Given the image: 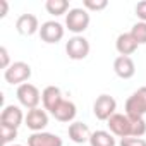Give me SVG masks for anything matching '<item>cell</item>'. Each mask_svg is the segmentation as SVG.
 Here are the masks:
<instances>
[{
    "label": "cell",
    "instance_id": "obj_1",
    "mask_svg": "<svg viewBox=\"0 0 146 146\" xmlns=\"http://www.w3.org/2000/svg\"><path fill=\"white\" fill-rule=\"evenodd\" d=\"M125 115L129 119H144V115H146V86L136 90L127 98Z\"/></svg>",
    "mask_w": 146,
    "mask_h": 146
},
{
    "label": "cell",
    "instance_id": "obj_2",
    "mask_svg": "<svg viewBox=\"0 0 146 146\" xmlns=\"http://www.w3.org/2000/svg\"><path fill=\"white\" fill-rule=\"evenodd\" d=\"M90 21H91L90 12H88L86 9H81V7L70 9L69 14L65 16V26H67V29L72 31L76 36H78L79 33H83V31L88 29Z\"/></svg>",
    "mask_w": 146,
    "mask_h": 146
},
{
    "label": "cell",
    "instance_id": "obj_3",
    "mask_svg": "<svg viewBox=\"0 0 146 146\" xmlns=\"http://www.w3.org/2000/svg\"><path fill=\"white\" fill-rule=\"evenodd\" d=\"M4 78L9 84H24L31 78V67L26 62H12L9 69L4 70Z\"/></svg>",
    "mask_w": 146,
    "mask_h": 146
},
{
    "label": "cell",
    "instance_id": "obj_4",
    "mask_svg": "<svg viewBox=\"0 0 146 146\" xmlns=\"http://www.w3.org/2000/svg\"><path fill=\"white\" fill-rule=\"evenodd\" d=\"M16 96L19 100V103L28 108V110H33V108H38L40 102H41V95L38 91V88L31 83H24L17 88L16 91Z\"/></svg>",
    "mask_w": 146,
    "mask_h": 146
},
{
    "label": "cell",
    "instance_id": "obj_5",
    "mask_svg": "<svg viewBox=\"0 0 146 146\" xmlns=\"http://www.w3.org/2000/svg\"><path fill=\"white\" fill-rule=\"evenodd\" d=\"M107 125L113 136H119V137L132 136V120L125 113H113L107 120Z\"/></svg>",
    "mask_w": 146,
    "mask_h": 146
},
{
    "label": "cell",
    "instance_id": "obj_6",
    "mask_svg": "<svg viewBox=\"0 0 146 146\" xmlns=\"http://www.w3.org/2000/svg\"><path fill=\"white\" fill-rule=\"evenodd\" d=\"M90 41L84 36H72L67 43H65V52L69 55V58L72 60H83L90 55Z\"/></svg>",
    "mask_w": 146,
    "mask_h": 146
},
{
    "label": "cell",
    "instance_id": "obj_7",
    "mask_svg": "<svg viewBox=\"0 0 146 146\" xmlns=\"http://www.w3.org/2000/svg\"><path fill=\"white\" fill-rule=\"evenodd\" d=\"M117 110V102L113 96L110 95H100L96 100H95V105H93V113L98 120H108Z\"/></svg>",
    "mask_w": 146,
    "mask_h": 146
},
{
    "label": "cell",
    "instance_id": "obj_8",
    "mask_svg": "<svg viewBox=\"0 0 146 146\" xmlns=\"http://www.w3.org/2000/svg\"><path fill=\"white\" fill-rule=\"evenodd\" d=\"M64 26L57 21H46L40 26V38L45 43H58L64 38Z\"/></svg>",
    "mask_w": 146,
    "mask_h": 146
},
{
    "label": "cell",
    "instance_id": "obj_9",
    "mask_svg": "<svg viewBox=\"0 0 146 146\" xmlns=\"http://www.w3.org/2000/svg\"><path fill=\"white\" fill-rule=\"evenodd\" d=\"M24 122H26L28 129H31L33 132H41L48 125V113H46V110H41L40 107L33 108V110H28V115H26Z\"/></svg>",
    "mask_w": 146,
    "mask_h": 146
},
{
    "label": "cell",
    "instance_id": "obj_10",
    "mask_svg": "<svg viewBox=\"0 0 146 146\" xmlns=\"http://www.w3.org/2000/svg\"><path fill=\"white\" fill-rule=\"evenodd\" d=\"M16 29L23 36H33L35 33H40L38 17L35 14H23L16 21Z\"/></svg>",
    "mask_w": 146,
    "mask_h": 146
},
{
    "label": "cell",
    "instance_id": "obj_11",
    "mask_svg": "<svg viewBox=\"0 0 146 146\" xmlns=\"http://www.w3.org/2000/svg\"><path fill=\"white\" fill-rule=\"evenodd\" d=\"M24 119H26V117H24V113H23V110H21L19 107H16V105H7V107L2 110V115H0V124H5V125H9V127L17 129V127L23 124Z\"/></svg>",
    "mask_w": 146,
    "mask_h": 146
},
{
    "label": "cell",
    "instance_id": "obj_12",
    "mask_svg": "<svg viewBox=\"0 0 146 146\" xmlns=\"http://www.w3.org/2000/svg\"><path fill=\"white\" fill-rule=\"evenodd\" d=\"M113 70H115V74H117L120 79H131V78L136 74L134 60H132L131 57L119 55V57L113 60Z\"/></svg>",
    "mask_w": 146,
    "mask_h": 146
},
{
    "label": "cell",
    "instance_id": "obj_13",
    "mask_svg": "<svg viewBox=\"0 0 146 146\" xmlns=\"http://www.w3.org/2000/svg\"><path fill=\"white\" fill-rule=\"evenodd\" d=\"M62 137L52 132H33L28 137V146H62Z\"/></svg>",
    "mask_w": 146,
    "mask_h": 146
},
{
    "label": "cell",
    "instance_id": "obj_14",
    "mask_svg": "<svg viewBox=\"0 0 146 146\" xmlns=\"http://www.w3.org/2000/svg\"><path fill=\"white\" fill-rule=\"evenodd\" d=\"M62 100H64V98H62V91H60V88H57V86H46V88L43 90V93H41L43 108L48 110L50 113L60 105Z\"/></svg>",
    "mask_w": 146,
    "mask_h": 146
},
{
    "label": "cell",
    "instance_id": "obj_15",
    "mask_svg": "<svg viewBox=\"0 0 146 146\" xmlns=\"http://www.w3.org/2000/svg\"><path fill=\"white\" fill-rule=\"evenodd\" d=\"M137 46H139V43L134 40V36L131 35V31H129V33H122V35L117 36L115 48H117V52H119L120 55L129 57V55H132V53L137 50Z\"/></svg>",
    "mask_w": 146,
    "mask_h": 146
},
{
    "label": "cell",
    "instance_id": "obj_16",
    "mask_svg": "<svg viewBox=\"0 0 146 146\" xmlns=\"http://www.w3.org/2000/svg\"><path fill=\"white\" fill-rule=\"evenodd\" d=\"M76 113H78V108H76V105L72 103L70 100H62L60 105L52 112V115L58 122H72L74 117H76Z\"/></svg>",
    "mask_w": 146,
    "mask_h": 146
},
{
    "label": "cell",
    "instance_id": "obj_17",
    "mask_svg": "<svg viewBox=\"0 0 146 146\" xmlns=\"http://www.w3.org/2000/svg\"><path fill=\"white\" fill-rule=\"evenodd\" d=\"M69 137L74 141V143H78V144H83V143H86V141H90V137H91V131H90V127L86 125V124H83V122H72L70 125H69Z\"/></svg>",
    "mask_w": 146,
    "mask_h": 146
},
{
    "label": "cell",
    "instance_id": "obj_18",
    "mask_svg": "<svg viewBox=\"0 0 146 146\" xmlns=\"http://www.w3.org/2000/svg\"><path fill=\"white\" fill-rule=\"evenodd\" d=\"M91 146H115V137L107 131H95L90 137Z\"/></svg>",
    "mask_w": 146,
    "mask_h": 146
},
{
    "label": "cell",
    "instance_id": "obj_19",
    "mask_svg": "<svg viewBox=\"0 0 146 146\" xmlns=\"http://www.w3.org/2000/svg\"><path fill=\"white\" fill-rule=\"evenodd\" d=\"M45 9H46L48 14H52V16H62V14H65L67 11H70L67 0H46Z\"/></svg>",
    "mask_w": 146,
    "mask_h": 146
},
{
    "label": "cell",
    "instance_id": "obj_20",
    "mask_svg": "<svg viewBox=\"0 0 146 146\" xmlns=\"http://www.w3.org/2000/svg\"><path fill=\"white\" fill-rule=\"evenodd\" d=\"M131 35L139 45H144L146 43V23H136L131 29Z\"/></svg>",
    "mask_w": 146,
    "mask_h": 146
},
{
    "label": "cell",
    "instance_id": "obj_21",
    "mask_svg": "<svg viewBox=\"0 0 146 146\" xmlns=\"http://www.w3.org/2000/svg\"><path fill=\"white\" fill-rule=\"evenodd\" d=\"M0 137H2V143H4V144H7V143L14 141V139L17 137V129L9 127V125H5V124H0Z\"/></svg>",
    "mask_w": 146,
    "mask_h": 146
},
{
    "label": "cell",
    "instance_id": "obj_22",
    "mask_svg": "<svg viewBox=\"0 0 146 146\" xmlns=\"http://www.w3.org/2000/svg\"><path fill=\"white\" fill-rule=\"evenodd\" d=\"M132 120V136L141 137L146 134V120L144 119H131Z\"/></svg>",
    "mask_w": 146,
    "mask_h": 146
},
{
    "label": "cell",
    "instance_id": "obj_23",
    "mask_svg": "<svg viewBox=\"0 0 146 146\" xmlns=\"http://www.w3.org/2000/svg\"><path fill=\"white\" fill-rule=\"evenodd\" d=\"M83 5H84L86 11H96V12H98V11L107 9L108 2H107V0H84Z\"/></svg>",
    "mask_w": 146,
    "mask_h": 146
},
{
    "label": "cell",
    "instance_id": "obj_24",
    "mask_svg": "<svg viewBox=\"0 0 146 146\" xmlns=\"http://www.w3.org/2000/svg\"><path fill=\"white\" fill-rule=\"evenodd\" d=\"M120 146H146V139H143V137H134V136L122 137V139H120Z\"/></svg>",
    "mask_w": 146,
    "mask_h": 146
},
{
    "label": "cell",
    "instance_id": "obj_25",
    "mask_svg": "<svg viewBox=\"0 0 146 146\" xmlns=\"http://www.w3.org/2000/svg\"><path fill=\"white\" fill-rule=\"evenodd\" d=\"M0 67H2V69H9V67H11L9 52H7L5 46H0Z\"/></svg>",
    "mask_w": 146,
    "mask_h": 146
},
{
    "label": "cell",
    "instance_id": "obj_26",
    "mask_svg": "<svg viewBox=\"0 0 146 146\" xmlns=\"http://www.w3.org/2000/svg\"><path fill=\"white\" fill-rule=\"evenodd\" d=\"M136 16L141 19V23H146V0L137 2V5H136Z\"/></svg>",
    "mask_w": 146,
    "mask_h": 146
},
{
    "label": "cell",
    "instance_id": "obj_27",
    "mask_svg": "<svg viewBox=\"0 0 146 146\" xmlns=\"http://www.w3.org/2000/svg\"><path fill=\"white\" fill-rule=\"evenodd\" d=\"M0 5H2V12H0V17H5L7 16V9H9V4L5 0H0Z\"/></svg>",
    "mask_w": 146,
    "mask_h": 146
},
{
    "label": "cell",
    "instance_id": "obj_28",
    "mask_svg": "<svg viewBox=\"0 0 146 146\" xmlns=\"http://www.w3.org/2000/svg\"><path fill=\"white\" fill-rule=\"evenodd\" d=\"M12 146H23V144H12Z\"/></svg>",
    "mask_w": 146,
    "mask_h": 146
}]
</instances>
